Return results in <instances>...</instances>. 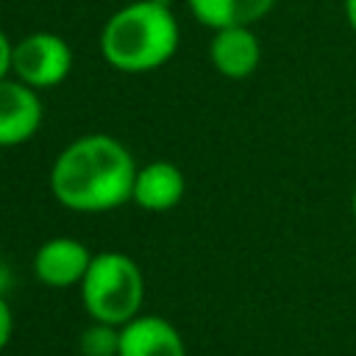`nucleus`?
I'll list each match as a JSON object with an SVG mask.
<instances>
[{
  "label": "nucleus",
  "instance_id": "nucleus-15",
  "mask_svg": "<svg viewBox=\"0 0 356 356\" xmlns=\"http://www.w3.org/2000/svg\"><path fill=\"white\" fill-rule=\"evenodd\" d=\"M350 209H353V217H356V186H353V195H350Z\"/></svg>",
  "mask_w": 356,
  "mask_h": 356
},
{
  "label": "nucleus",
  "instance_id": "nucleus-10",
  "mask_svg": "<svg viewBox=\"0 0 356 356\" xmlns=\"http://www.w3.org/2000/svg\"><path fill=\"white\" fill-rule=\"evenodd\" d=\"M275 3L278 0H186L192 17L211 31L236 25L253 28L275 8Z\"/></svg>",
  "mask_w": 356,
  "mask_h": 356
},
{
  "label": "nucleus",
  "instance_id": "nucleus-11",
  "mask_svg": "<svg viewBox=\"0 0 356 356\" xmlns=\"http://www.w3.org/2000/svg\"><path fill=\"white\" fill-rule=\"evenodd\" d=\"M81 356H117L120 353V325L111 323H92L78 337Z\"/></svg>",
  "mask_w": 356,
  "mask_h": 356
},
{
  "label": "nucleus",
  "instance_id": "nucleus-7",
  "mask_svg": "<svg viewBox=\"0 0 356 356\" xmlns=\"http://www.w3.org/2000/svg\"><path fill=\"white\" fill-rule=\"evenodd\" d=\"M209 61L211 67L228 81H245L259 70L261 61V42L250 25L220 28L211 33L209 42Z\"/></svg>",
  "mask_w": 356,
  "mask_h": 356
},
{
  "label": "nucleus",
  "instance_id": "nucleus-4",
  "mask_svg": "<svg viewBox=\"0 0 356 356\" xmlns=\"http://www.w3.org/2000/svg\"><path fill=\"white\" fill-rule=\"evenodd\" d=\"M72 70V47L50 31H33L14 44L11 75L33 89H50L67 81Z\"/></svg>",
  "mask_w": 356,
  "mask_h": 356
},
{
  "label": "nucleus",
  "instance_id": "nucleus-5",
  "mask_svg": "<svg viewBox=\"0 0 356 356\" xmlns=\"http://www.w3.org/2000/svg\"><path fill=\"white\" fill-rule=\"evenodd\" d=\"M89 248L72 236H53L39 245L33 253V275L53 289L81 286L89 264H92Z\"/></svg>",
  "mask_w": 356,
  "mask_h": 356
},
{
  "label": "nucleus",
  "instance_id": "nucleus-9",
  "mask_svg": "<svg viewBox=\"0 0 356 356\" xmlns=\"http://www.w3.org/2000/svg\"><path fill=\"white\" fill-rule=\"evenodd\" d=\"M186 189L184 172L172 161H147L136 170L134 178V195L131 200L145 211H170L181 203Z\"/></svg>",
  "mask_w": 356,
  "mask_h": 356
},
{
  "label": "nucleus",
  "instance_id": "nucleus-13",
  "mask_svg": "<svg viewBox=\"0 0 356 356\" xmlns=\"http://www.w3.org/2000/svg\"><path fill=\"white\" fill-rule=\"evenodd\" d=\"M11 53H14V44H11L8 36L0 31V81L11 75Z\"/></svg>",
  "mask_w": 356,
  "mask_h": 356
},
{
  "label": "nucleus",
  "instance_id": "nucleus-6",
  "mask_svg": "<svg viewBox=\"0 0 356 356\" xmlns=\"http://www.w3.org/2000/svg\"><path fill=\"white\" fill-rule=\"evenodd\" d=\"M42 100L19 78L0 81V147L28 142L42 125Z\"/></svg>",
  "mask_w": 356,
  "mask_h": 356
},
{
  "label": "nucleus",
  "instance_id": "nucleus-3",
  "mask_svg": "<svg viewBox=\"0 0 356 356\" xmlns=\"http://www.w3.org/2000/svg\"><path fill=\"white\" fill-rule=\"evenodd\" d=\"M145 278L139 264L117 250L92 256V264L81 281V303L97 323L125 325L142 309Z\"/></svg>",
  "mask_w": 356,
  "mask_h": 356
},
{
  "label": "nucleus",
  "instance_id": "nucleus-1",
  "mask_svg": "<svg viewBox=\"0 0 356 356\" xmlns=\"http://www.w3.org/2000/svg\"><path fill=\"white\" fill-rule=\"evenodd\" d=\"M136 164L128 147L108 134H86L70 142L50 167L56 200L72 211L100 214L131 200Z\"/></svg>",
  "mask_w": 356,
  "mask_h": 356
},
{
  "label": "nucleus",
  "instance_id": "nucleus-8",
  "mask_svg": "<svg viewBox=\"0 0 356 356\" xmlns=\"http://www.w3.org/2000/svg\"><path fill=\"white\" fill-rule=\"evenodd\" d=\"M117 356H186V345L170 320L156 314H136L120 325Z\"/></svg>",
  "mask_w": 356,
  "mask_h": 356
},
{
  "label": "nucleus",
  "instance_id": "nucleus-2",
  "mask_svg": "<svg viewBox=\"0 0 356 356\" xmlns=\"http://www.w3.org/2000/svg\"><path fill=\"white\" fill-rule=\"evenodd\" d=\"M181 42L167 0H134L117 8L100 31V56L120 72H147L167 64Z\"/></svg>",
  "mask_w": 356,
  "mask_h": 356
},
{
  "label": "nucleus",
  "instance_id": "nucleus-14",
  "mask_svg": "<svg viewBox=\"0 0 356 356\" xmlns=\"http://www.w3.org/2000/svg\"><path fill=\"white\" fill-rule=\"evenodd\" d=\"M342 8H345V19H348L350 31L356 33V0H342Z\"/></svg>",
  "mask_w": 356,
  "mask_h": 356
},
{
  "label": "nucleus",
  "instance_id": "nucleus-12",
  "mask_svg": "<svg viewBox=\"0 0 356 356\" xmlns=\"http://www.w3.org/2000/svg\"><path fill=\"white\" fill-rule=\"evenodd\" d=\"M11 331H14V314H11L8 303H6V298L0 295V350L8 345Z\"/></svg>",
  "mask_w": 356,
  "mask_h": 356
}]
</instances>
